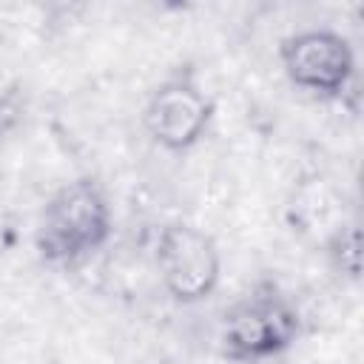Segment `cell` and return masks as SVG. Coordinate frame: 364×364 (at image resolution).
I'll use <instances>...</instances> for the list:
<instances>
[{"label":"cell","mask_w":364,"mask_h":364,"mask_svg":"<svg viewBox=\"0 0 364 364\" xmlns=\"http://www.w3.org/2000/svg\"><path fill=\"white\" fill-rule=\"evenodd\" d=\"M114 213L100 179L77 176L60 185L40 210L34 250L48 267H77L111 239Z\"/></svg>","instance_id":"1"},{"label":"cell","mask_w":364,"mask_h":364,"mask_svg":"<svg viewBox=\"0 0 364 364\" xmlns=\"http://www.w3.org/2000/svg\"><path fill=\"white\" fill-rule=\"evenodd\" d=\"M296 301L273 282H256L233 299L219 321V353L233 364H264L284 355L301 336Z\"/></svg>","instance_id":"2"},{"label":"cell","mask_w":364,"mask_h":364,"mask_svg":"<svg viewBox=\"0 0 364 364\" xmlns=\"http://www.w3.org/2000/svg\"><path fill=\"white\" fill-rule=\"evenodd\" d=\"M287 82L313 100H341L355 80V51L336 28H299L279 43Z\"/></svg>","instance_id":"3"},{"label":"cell","mask_w":364,"mask_h":364,"mask_svg":"<svg viewBox=\"0 0 364 364\" xmlns=\"http://www.w3.org/2000/svg\"><path fill=\"white\" fill-rule=\"evenodd\" d=\"M159 282L179 304H199L219 287L222 253L210 233L191 222H168L154 247Z\"/></svg>","instance_id":"4"},{"label":"cell","mask_w":364,"mask_h":364,"mask_svg":"<svg viewBox=\"0 0 364 364\" xmlns=\"http://www.w3.org/2000/svg\"><path fill=\"white\" fill-rule=\"evenodd\" d=\"M213 114L216 105L193 71H173L148 94L142 125L162 151L185 154L205 139Z\"/></svg>","instance_id":"5"},{"label":"cell","mask_w":364,"mask_h":364,"mask_svg":"<svg viewBox=\"0 0 364 364\" xmlns=\"http://www.w3.org/2000/svg\"><path fill=\"white\" fill-rule=\"evenodd\" d=\"M324 256L327 264L333 267L336 276L347 282H358L361 276V233L358 222H341L324 242Z\"/></svg>","instance_id":"6"},{"label":"cell","mask_w":364,"mask_h":364,"mask_svg":"<svg viewBox=\"0 0 364 364\" xmlns=\"http://www.w3.org/2000/svg\"><path fill=\"white\" fill-rule=\"evenodd\" d=\"M17 114H20V105L14 102V97H11V94H0V142H3V136L14 128Z\"/></svg>","instance_id":"7"}]
</instances>
